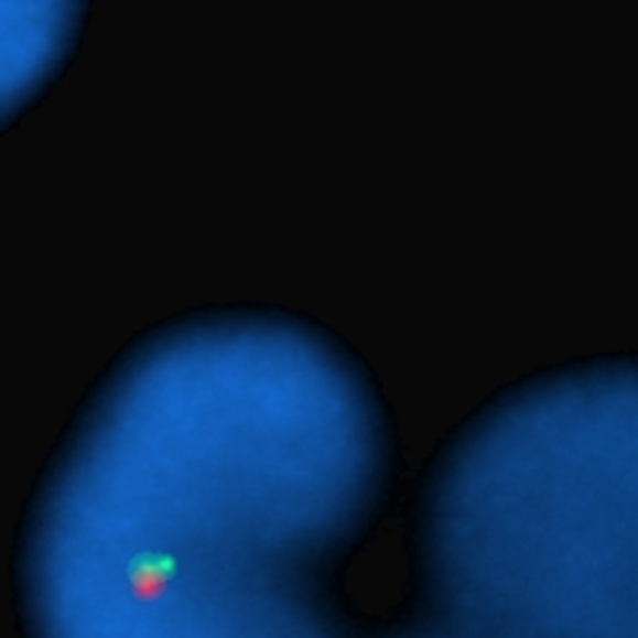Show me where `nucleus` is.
Masks as SVG:
<instances>
[{
    "mask_svg": "<svg viewBox=\"0 0 638 638\" xmlns=\"http://www.w3.org/2000/svg\"><path fill=\"white\" fill-rule=\"evenodd\" d=\"M179 577V558L170 552L142 550L128 561L126 586L133 603L155 605L170 594V586Z\"/></svg>",
    "mask_w": 638,
    "mask_h": 638,
    "instance_id": "f257e3e1",
    "label": "nucleus"
}]
</instances>
